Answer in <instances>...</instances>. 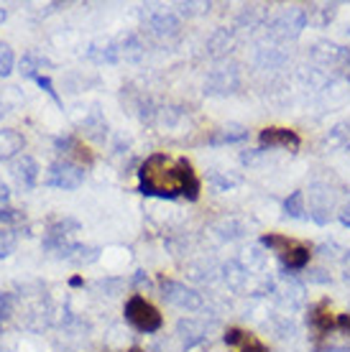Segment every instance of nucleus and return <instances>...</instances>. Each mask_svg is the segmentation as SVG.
<instances>
[{
	"label": "nucleus",
	"mask_w": 350,
	"mask_h": 352,
	"mask_svg": "<svg viewBox=\"0 0 350 352\" xmlns=\"http://www.w3.org/2000/svg\"><path fill=\"white\" fill-rule=\"evenodd\" d=\"M138 184L146 197H161V199H197L200 194V182L192 171V164L179 156H167V153H154L141 164Z\"/></svg>",
	"instance_id": "nucleus-1"
},
{
	"label": "nucleus",
	"mask_w": 350,
	"mask_h": 352,
	"mask_svg": "<svg viewBox=\"0 0 350 352\" xmlns=\"http://www.w3.org/2000/svg\"><path fill=\"white\" fill-rule=\"evenodd\" d=\"M261 243L279 258L284 271H305L307 263H309V256H312L309 245L294 238H287V235H263Z\"/></svg>",
	"instance_id": "nucleus-2"
},
{
	"label": "nucleus",
	"mask_w": 350,
	"mask_h": 352,
	"mask_svg": "<svg viewBox=\"0 0 350 352\" xmlns=\"http://www.w3.org/2000/svg\"><path fill=\"white\" fill-rule=\"evenodd\" d=\"M77 232H79V222L72 220V217H64V220L52 222L49 230H46V235H44V250L46 253H52L54 258L70 261L72 250L79 245Z\"/></svg>",
	"instance_id": "nucleus-3"
},
{
	"label": "nucleus",
	"mask_w": 350,
	"mask_h": 352,
	"mask_svg": "<svg viewBox=\"0 0 350 352\" xmlns=\"http://www.w3.org/2000/svg\"><path fill=\"white\" fill-rule=\"evenodd\" d=\"M307 202V217H312L317 225H327V222L338 217V197H335L333 186L325 182H315L309 184V189L305 192Z\"/></svg>",
	"instance_id": "nucleus-4"
},
{
	"label": "nucleus",
	"mask_w": 350,
	"mask_h": 352,
	"mask_svg": "<svg viewBox=\"0 0 350 352\" xmlns=\"http://www.w3.org/2000/svg\"><path fill=\"white\" fill-rule=\"evenodd\" d=\"M125 319L133 329H138L143 335H151V332H158L164 319L158 314V309L151 304L149 299H143L141 294H133L131 299L125 301Z\"/></svg>",
	"instance_id": "nucleus-5"
},
{
	"label": "nucleus",
	"mask_w": 350,
	"mask_h": 352,
	"mask_svg": "<svg viewBox=\"0 0 350 352\" xmlns=\"http://www.w3.org/2000/svg\"><path fill=\"white\" fill-rule=\"evenodd\" d=\"M307 21H309L307 18V8H299V6L284 8L269 21V36H271L274 41H291V38H297L307 28Z\"/></svg>",
	"instance_id": "nucleus-6"
},
{
	"label": "nucleus",
	"mask_w": 350,
	"mask_h": 352,
	"mask_svg": "<svg viewBox=\"0 0 350 352\" xmlns=\"http://www.w3.org/2000/svg\"><path fill=\"white\" fill-rule=\"evenodd\" d=\"M85 182V166L79 164H72V161H54L52 166L46 168L44 174V184L52 186V189H64V192H72V189H79Z\"/></svg>",
	"instance_id": "nucleus-7"
},
{
	"label": "nucleus",
	"mask_w": 350,
	"mask_h": 352,
	"mask_svg": "<svg viewBox=\"0 0 350 352\" xmlns=\"http://www.w3.org/2000/svg\"><path fill=\"white\" fill-rule=\"evenodd\" d=\"M143 18H146V31L156 41H172L182 31V21L172 10H156L149 6V10H143Z\"/></svg>",
	"instance_id": "nucleus-8"
},
{
	"label": "nucleus",
	"mask_w": 350,
	"mask_h": 352,
	"mask_svg": "<svg viewBox=\"0 0 350 352\" xmlns=\"http://www.w3.org/2000/svg\"><path fill=\"white\" fill-rule=\"evenodd\" d=\"M238 87H240V69L236 64H223L212 69L205 80V92L212 97H228L238 92Z\"/></svg>",
	"instance_id": "nucleus-9"
},
{
	"label": "nucleus",
	"mask_w": 350,
	"mask_h": 352,
	"mask_svg": "<svg viewBox=\"0 0 350 352\" xmlns=\"http://www.w3.org/2000/svg\"><path fill=\"white\" fill-rule=\"evenodd\" d=\"M161 299L176 309H184V311H197V309H202L200 294L179 281H167L164 278L161 281Z\"/></svg>",
	"instance_id": "nucleus-10"
},
{
	"label": "nucleus",
	"mask_w": 350,
	"mask_h": 352,
	"mask_svg": "<svg viewBox=\"0 0 350 352\" xmlns=\"http://www.w3.org/2000/svg\"><path fill=\"white\" fill-rule=\"evenodd\" d=\"M261 148H287V151H297L302 146V138L297 133L289 131V128H263L261 131Z\"/></svg>",
	"instance_id": "nucleus-11"
},
{
	"label": "nucleus",
	"mask_w": 350,
	"mask_h": 352,
	"mask_svg": "<svg viewBox=\"0 0 350 352\" xmlns=\"http://www.w3.org/2000/svg\"><path fill=\"white\" fill-rule=\"evenodd\" d=\"M10 174L16 179V184L28 192V189H34L36 182H39V164H36L31 156H21V159H16Z\"/></svg>",
	"instance_id": "nucleus-12"
},
{
	"label": "nucleus",
	"mask_w": 350,
	"mask_h": 352,
	"mask_svg": "<svg viewBox=\"0 0 350 352\" xmlns=\"http://www.w3.org/2000/svg\"><path fill=\"white\" fill-rule=\"evenodd\" d=\"M56 148L64 153V161H72V164H92V153L88 151V146L74 138V135H67V138H59L56 141Z\"/></svg>",
	"instance_id": "nucleus-13"
},
{
	"label": "nucleus",
	"mask_w": 350,
	"mask_h": 352,
	"mask_svg": "<svg viewBox=\"0 0 350 352\" xmlns=\"http://www.w3.org/2000/svg\"><path fill=\"white\" fill-rule=\"evenodd\" d=\"M248 138V128L238 123H228V125H220L215 131L207 135V143L210 146H230V143H240Z\"/></svg>",
	"instance_id": "nucleus-14"
},
{
	"label": "nucleus",
	"mask_w": 350,
	"mask_h": 352,
	"mask_svg": "<svg viewBox=\"0 0 350 352\" xmlns=\"http://www.w3.org/2000/svg\"><path fill=\"white\" fill-rule=\"evenodd\" d=\"M26 148V138L13 128H3L0 131V161L16 159L21 151Z\"/></svg>",
	"instance_id": "nucleus-15"
},
{
	"label": "nucleus",
	"mask_w": 350,
	"mask_h": 352,
	"mask_svg": "<svg viewBox=\"0 0 350 352\" xmlns=\"http://www.w3.org/2000/svg\"><path fill=\"white\" fill-rule=\"evenodd\" d=\"M225 344H230L233 352H266V347L254 335L243 332V329H228L225 332Z\"/></svg>",
	"instance_id": "nucleus-16"
},
{
	"label": "nucleus",
	"mask_w": 350,
	"mask_h": 352,
	"mask_svg": "<svg viewBox=\"0 0 350 352\" xmlns=\"http://www.w3.org/2000/svg\"><path fill=\"white\" fill-rule=\"evenodd\" d=\"M309 322H312V329H315L317 337H327L335 329V322H338V319L333 317V311L327 309V304L320 301V304L309 311Z\"/></svg>",
	"instance_id": "nucleus-17"
},
{
	"label": "nucleus",
	"mask_w": 350,
	"mask_h": 352,
	"mask_svg": "<svg viewBox=\"0 0 350 352\" xmlns=\"http://www.w3.org/2000/svg\"><path fill=\"white\" fill-rule=\"evenodd\" d=\"M176 332L182 337L184 347H194V344L205 342V337H207V329L200 322H194V319H182L179 327H176Z\"/></svg>",
	"instance_id": "nucleus-18"
},
{
	"label": "nucleus",
	"mask_w": 350,
	"mask_h": 352,
	"mask_svg": "<svg viewBox=\"0 0 350 352\" xmlns=\"http://www.w3.org/2000/svg\"><path fill=\"white\" fill-rule=\"evenodd\" d=\"M287 52L284 49H279V46H266V49H258V54H256V64H258V69H281L284 64H287Z\"/></svg>",
	"instance_id": "nucleus-19"
},
{
	"label": "nucleus",
	"mask_w": 350,
	"mask_h": 352,
	"mask_svg": "<svg viewBox=\"0 0 350 352\" xmlns=\"http://www.w3.org/2000/svg\"><path fill=\"white\" fill-rule=\"evenodd\" d=\"M233 41H236L233 28H218V31L210 36V41H207V52H210L212 56H225V54L233 49Z\"/></svg>",
	"instance_id": "nucleus-20"
},
{
	"label": "nucleus",
	"mask_w": 350,
	"mask_h": 352,
	"mask_svg": "<svg viewBox=\"0 0 350 352\" xmlns=\"http://www.w3.org/2000/svg\"><path fill=\"white\" fill-rule=\"evenodd\" d=\"M79 128L85 131V135H90L92 141H105V135H107V123H105V118L100 115V110H92V113L79 123Z\"/></svg>",
	"instance_id": "nucleus-21"
},
{
	"label": "nucleus",
	"mask_w": 350,
	"mask_h": 352,
	"mask_svg": "<svg viewBox=\"0 0 350 352\" xmlns=\"http://www.w3.org/2000/svg\"><path fill=\"white\" fill-rule=\"evenodd\" d=\"M88 56L97 64H115L121 62V46H118V41H110L105 46H92Z\"/></svg>",
	"instance_id": "nucleus-22"
},
{
	"label": "nucleus",
	"mask_w": 350,
	"mask_h": 352,
	"mask_svg": "<svg viewBox=\"0 0 350 352\" xmlns=\"http://www.w3.org/2000/svg\"><path fill=\"white\" fill-rule=\"evenodd\" d=\"M215 232L223 240H238L245 235V225L240 220H236V217H228V220H220L215 225Z\"/></svg>",
	"instance_id": "nucleus-23"
},
{
	"label": "nucleus",
	"mask_w": 350,
	"mask_h": 352,
	"mask_svg": "<svg viewBox=\"0 0 350 352\" xmlns=\"http://www.w3.org/2000/svg\"><path fill=\"white\" fill-rule=\"evenodd\" d=\"M21 74L23 77H31V80H36L39 77V69H44V67H52V64L46 62L44 56H39V54H26L23 59H21Z\"/></svg>",
	"instance_id": "nucleus-24"
},
{
	"label": "nucleus",
	"mask_w": 350,
	"mask_h": 352,
	"mask_svg": "<svg viewBox=\"0 0 350 352\" xmlns=\"http://www.w3.org/2000/svg\"><path fill=\"white\" fill-rule=\"evenodd\" d=\"M284 212L294 217V220H305L307 217V202H305V192H294L287 197L284 202Z\"/></svg>",
	"instance_id": "nucleus-25"
},
{
	"label": "nucleus",
	"mask_w": 350,
	"mask_h": 352,
	"mask_svg": "<svg viewBox=\"0 0 350 352\" xmlns=\"http://www.w3.org/2000/svg\"><path fill=\"white\" fill-rule=\"evenodd\" d=\"M97 258H100V250L97 248H90V245H77L72 250L70 256V263H77V265H90L95 263Z\"/></svg>",
	"instance_id": "nucleus-26"
},
{
	"label": "nucleus",
	"mask_w": 350,
	"mask_h": 352,
	"mask_svg": "<svg viewBox=\"0 0 350 352\" xmlns=\"http://www.w3.org/2000/svg\"><path fill=\"white\" fill-rule=\"evenodd\" d=\"M16 250V228L0 225V258H8Z\"/></svg>",
	"instance_id": "nucleus-27"
},
{
	"label": "nucleus",
	"mask_w": 350,
	"mask_h": 352,
	"mask_svg": "<svg viewBox=\"0 0 350 352\" xmlns=\"http://www.w3.org/2000/svg\"><path fill=\"white\" fill-rule=\"evenodd\" d=\"M13 64H16L13 49L6 41H0V77H8L10 72H13Z\"/></svg>",
	"instance_id": "nucleus-28"
},
{
	"label": "nucleus",
	"mask_w": 350,
	"mask_h": 352,
	"mask_svg": "<svg viewBox=\"0 0 350 352\" xmlns=\"http://www.w3.org/2000/svg\"><path fill=\"white\" fill-rule=\"evenodd\" d=\"M13 294H0V329L8 324L10 314H13Z\"/></svg>",
	"instance_id": "nucleus-29"
},
{
	"label": "nucleus",
	"mask_w": 350,
	"mask_h": 352,
	"mask_svg": "<svg viewBox=\"0 0 350 352\" xmlns=\"http://www.w3.org/2000/svg\"><path fill=\"white\" fill-rule=\"evenodd\" d=\"M95 286L100 291H105L107 296H115V294H121L123 281H121V278H103V281H97Z\"/></svg>",
	"instance_id": "nucleus-30"
},
{
	"label": "nucleus",
	"mask_w": 350,
	"mask_h": 352,
	"mask_svg": "<svg viewBox=\"0 0 350 352\" xmlns=\"http://www.w3.org/2000/svg\"><path fill=\"white\" fill-rule=\"evenodd\" d=\"M312 10H317V13H320V18H317V23H320V26H325V23H327V21H333L335 18V13H338V6H320V8H312Z\"/></svg>",
	"instance_id": "nucleus-31"
},
{
	"label": "nucleus",
	"mask_w": 350,
	"mask_h": 352,
	"mask_svg": "<svg viewBox=\"0 0 350 352\" xmlns=\"http://www.w3.org/2000/svg\"><path fill=\"white\" fill-rule=\"evenodd\" d=\"M36 85H39L41 89H46V92L52 95V100L56 102V105H61L59 95H56V89H54V85H52V80H49V77H44V74H39V77H36Z\"/></svg>",
	"instance_id": "nucleus-32"
},
{
	"label": "nucleus",
	"mask_w": 350,
	"mask_h": 352,
	"mask_svg": "<svg viewBox=\"0 0 350 352\" xmlns=\"http://www.w3.org/2000/svg\"><path fill=\"white\" fill-rule=\"evenodd\" d=\"M210 182L218 186V189H230V186L238 184V179H230V176H220L218 171H212V174H210Z\"/></svg>",
	"instance_id": "nucleus-33"
},
{
	"label": "nucleus",
	"mask_w": 350,
	"mask_h": 352,
	"mask_svg": "<svg viewBox=\"0 0 350 352\" xmlns=\"http://www.w3.org/2000/svg\"><path fill=\"white\" fill-rule=\"evenodd\" d=\"M338 220H340L345 228H350V194L340 202V207H338Z\"/></svg>",
	"instance_id": "nucleus-34"
},
{
	"label": "nucleus",
	"mask_w": 350,
	"mask_h": 352,
	"mask_svg": "<svg viewBox=\"0 0 350 352\" xmlns=\"http://www.w3.org/2000/svg\"><path fill=\"white\" fill-rule=\"evenodd\" d=\"M338 64H340L342 69H348V80H350V46L338 49Z\"/></svg>",
	"instance_id": "nucleus-35"
},
{
	"label": "nucleus",
	"mask_w": 350,
	"mask_h": 352,
	"mask_svg": "<svg viewBox=\"0 0 350 352\" xmlns=\"http://www.w3.org/2000/svg\"><path fill=\"white\" fill-rule=\"evenodd\" d=\"M128 352H143V350H138V347H133V350H128Z\"/></svg>",
	"instance_id": "nucleus-36"
},
{
	"label": "nucleus",
	"mask_w": 350,
	"mask_h": 352,
	"mask_svg": "<svg viewBox=\"0 0 350 352\" xmlns=\"http://www.w3.org/2000/svg\"><path fill=\"white\" fill-rule=\"evenodd\" d=\"M0 352H8V350H6V347H0Z\"/></svg>",
	"instance_id": "nucleus-37"
},
{
	"label": "nucleus",
	"mask_w": 350,
	"mask_h": 352,
	"mask_svg": "<svg viewBox=\"0 0 350 352\" xmlns=\"http://www.w3.org/2000/svg\"><path fill=\"white\" fill-rule=\"evenodd\" d=\"M0 115H3V105H0Z\"/></svg>",
	"instance_id": "nucleus-38"
}]
</instances>
